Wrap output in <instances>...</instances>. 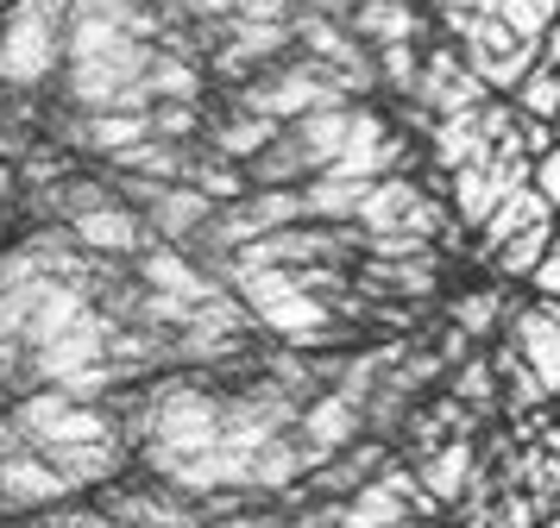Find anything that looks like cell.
<instances>
[{
	"mask_svg": "<svg viewBox=\"0 0 560 528\" xmlns=\"http://www.w3.org/2000/svg\"><path fill=\"white\" fill-rule=\"evenodd\" d=\"M541 221H555V201L541 196L535 183H523L516 196H504V201H498V214L485 221L479 246H485V251H498V246H510L516 233H529V226H541Z\"/></svg>",
	"mask_w": 560,
	"mask_h": 528,
	"instance_id": "cell-21",
	"label": "cell"
},
{
	"mask_svg": "<svg viewBox=\"0 0 560 528\" xmlns=\"http://www.w3.org/2000/svg\"><path fill=\"white\" fill-rule=\"evenodd\" d=\"M189 189H202L208 201H240L246 196V171L233 164V157H221V151H189Z\"/></svg>",
	"mask_w": 560,
	"mask_h": 528,
	"instance_id": "cell-27",
	"label": "cell"
},
{
	"mask_svg": "<svg viewBox=\"0 0 560 528\" xmlns=\"http://www.w3.org/2000/svg\"><path fill=\"white\" fill-rule=\"evenodd\" d=\"M70 0H13L0 13V89H38L63 63Z\"/></svg>",
	"mask_w": 560,
	"mask_h": 528,
	"instance_id": "cell-1",
	"label": "cell"
},
{
	"mask_svg": "<svg viewBox=\"0 0 560 528\" xmlns=\"http://www.w3.org/2000/svg\"><path fill=\"white\" fill-rule=\"evenodd\" d=\"M372 196V176H347V171H322L303 183V214L322 226H347L359 221V208Z\"/></svg>",
	"mask_w": 560,
	"mask_h": 528,
	"instance_id": "cell-15",
	"label": "cell"
},
{
	"mask_svg": "<svg viewBox=\"0 0 560 528\" xmlns=\"http://www.w3.org/2000/svg\"><path fill=\"white\" fill-rule=\"evenodd\" d=\"M290 13H296L290 0H240V7H233V20H265V25L290 20Z\"/></svg>",
	"mask_w": 560,
	"mask_h": 528,
	"instance_id": "cell-37",
	"label": "cell"
},
{
	"mask_svg": "<svg viewBox=\"0 0 560 528\" xmlns=\"http://www.w3.org/2000/svg\"><path fill=\"white\" fill-rule=\"evenodd\" d=\"M7 196H13V171L0 164V208H7Z\"/></svg>",
	"mask_w": 560,
	"mask_h": 528,
	"instance_id": "cell-42",
	"label": "cell"
},
{
	"mask_svg": "<svg viewBox=\"0 0 560 528\" xmlns=\"http://www.w3.org/2000/svg\"><path fill=\"white\" fill-rule=\"evenodd\" d=\"M516 114L523 120H541V126H560V70L535 63L523 75V89H516Z\"/></svg>",
	"mask_w": 560,
	"mask_h": 528,
	"instance_id": "cell-29",
	"label": "cell"
},
{
	"mask_svg": "<svg viewBox=\"0 0 560 528\" xmlns=\"http://www.w3.org/2000/svg\"><path fill=\"white\" fill-rule=\"evenodd\" d=\"M107 340H114V333H107V327L95 321V315H82V321L70 327V333H57L51 347L32 352V377H45V384H70L77 372L102 365V359H107Z\"/></svg>",
	"mask_w": 560,
	"mask_h": 528,
	"instance_id": "cell-8",
	"label": "cell"
},
{
	"mask_svg": "<svg viewBox=\"0 0 560 528\" xmlns=\"http://www.w3.org/2000/svg\"><path fill=\"white\" fill-rule=\"evenodd\" d=\"M479 478V453H472V434H454V441H441V447H429L422 459H416V484L429 491V503L441 509H459V497H466V484Z\"/></svg>",
	"mask_w": 560,
	"mask_h": 528,
	"instance_id": "cell-9",
	"label": "cell"
},
{
	"mask_svg": "<svg viewBox=\"0 0 560 528\" xmlns=\"http://www.w3.org/2000/svg\"><path fill=\"white\" fill-rule=\"evenodd\" d=\"M145 82H152V101H196V95H202L196 63H189V57H171V50H158V57H152Z\"/></svg>",
	"mask_w": 560,
	"mask_h": 528,
	"instance_id": "cell-30",
	"label": "cell"
},
{
	"mask_svg": "<svg viewBox=\"0 0 560 528\" xmlns=\"http://www.w3.org/2000/svg\"><path fill=\"white\" fill-rule=\"evenodd\" d=\"M472 13H491V20H504L523 45L541 57V38H548V25L560 20V0H472Z\"/></svg>",
	"mask_w": 560,
	"mask_h": 528,
	"instance_id": "cell-23",
	"label": "cell"
},
{
	"mask_svg": "<svg viewBox=\"0 0 560 528\" xmlns=\"http://www.w3.org/2000/svg\"><path fill=\"white\" fill-rule=\"evenodd\" d=\"M535 290H541V296H555L560 302V246L548 251V258H541V265H535V277H529Z\"/></svg>",
	"mask_w": 560,
	"mask_h": 528,
	"instance_id": "cell-38",
	"label": "cell"
},
{
	"mask_svg": "<svg viewBox=\"0 0 560 528\" xmlns=\"http://www.w3.org/2000/svg\"><path fill=\"white\" fill-rule=\"evenodd\" d=\"M214 208L221 201H208L202 189H189V183H164L145 208V226H152L158 239H196L208 221H214Z\"/></svg>",
	"mask_w": 560,
	"mask_h": 528,
	"instance_id": "cell-14",
	"label": "cell"
},
{
	"mask_svg": "<svg viewBox=\"0 0 560 528\" xmlns=\"http://www.w3.org/2000/svg\"><path fill=\"white\" fill-rule=\"evenodd\" d=\"M89 315V290H77L70 277H38L32 283V321H26V347H51L57 333Z\"/></svg>",
	"mask_w": 560,
	"mask_h": 528,
	"instance_id": "cell-12",
	"label": "cell"
},
{
	"mask_svg": "<svg viewBox=\"0 0 560 528\" xmlns=\"http://www.w3.org/2000/svg\"><path fill=\"white\" fill-rule=\"evenodd\" d=\"M429 201V189L416 183L409 171H397V176H378L372 183V196H365V208H359V233L365 239H384V233H409V214Z\"/></svg>",
	"mask_w": 560,
	"mask_h": 528,
	"instance_id": "cell-11",
	"label": "cell"
},
{
	"mask_svg": "<svg viewBox=\"0 0 560 528\" xmlns=\"http://www.w3.org/2000/svg\"><path fill=\"white\" fill-rule=\"evenodd\" d=\"M139 139H152V114H89V120L77 126V145L107 151V157H120V151L139 145Z\"/></svg>",
	"mask_w": 560,
	"mask_h": 528,
	"instance_id": "cell-26",
	"label": "cell"
},
{
	"mask_svg": "<svg viewBox=\"0 0 560 528\" xmlns=\"http://www.w3.org/2000/svg\"><path fill=\"white\" fill-rule=\"evenodd\" d=\"M555 246H560V214H555Z\"/></svg>",
	"mask_w": 560,
	"mask_h": 528,
	"instance_id": "cell-43",
	"label": "cell"
},
{
	"mask_svg": "<svg viewBox=\"0 0 560 528\" xmlns=\"http://www.w3.org/2000/svg\"><path fill=\"white\" fill-rule=\"evenodd\" d=\"M535 189L555 201V214H560V132H555V145L535 157Z\"/></svg>",
	"mask_w": 560,
	"mask_h": 528,
	"instance_id": "cell-35",
	"label": "cell"
},
{
	"mask_svg": "<svg viewBox=\"0 0 560 528\" xmlns=\"http://www.w3.org/2000/svg\"><path fill=\"white\" fill-rule=\"evenodd\" d=\"M416 107L422 114H434V120H454V114H479L485 101H491V89H485L479 75L466 70V57H459V45H434L429 57H422V75H416Z\"/></svg>",
	"mask_w": 560,
	"mask_h": 528,
	"instance_id": "cell-5",
	"label": "cell"
},
{
	"mask_svg": "<svg viewBox=\"0 0 560 528\" xmlns=\"http://www.w3.org/2000/svg\"><path fill=\"white\" fill-rule=\"evenodd\" d=\"M459 57H466V70L479 75L491 95H516L523 89V75L541 63L504 20H491V13H472L466 32H459Z\"/></svg>",
	"mask_w": 560,
	"mask_h": 528,
	"instance_id": "cell-3",
	"label": "cell"
},
{
	"mask_svg": "<svg viewBox=\"0 0 560 528\" xmlns=\"http://www.w3.org/2000/svg\"><path fill=\"white\" fill-rule=\"evenodd\" d=\"M491 365H498V390H504V402L516 415H535V409L548 402V384L529 372V359L516 352V340H504V347L491 352Z\"/></svg>",
	"mask_w": 560,
	"mask_h": 528,
	"instance_id": "cell-24",
	"label": "cell"
},
{
	"mask_svg": "<svg viewBox=\"0 0 560 528\" xmlns=\"http://www.w3.org/2000/svg\"><path fill=\"white\" fill-rule=\"evenodd\" d=\"M372 63H378V82H390L397 95H416V75H422L416 45H372Z\"/></svg>",
	"mask_w": 560,
	"mask_h": 528,
	"instance_id": "cell-34",
	"label": "cell"
},
{
	"mask_svg": "<svg viewBox=\"0 0 560 528\" xmlns=\"http://www.w3.org/2000/svg\"><path fill=\"white\" fill-rule=\"evenodd\" d=\"M20 447H26V441H20V427H13L7 415H0V466H7V459H13Z\"/></svg>",
	"mask_w": 560,
	"mask_h": 528,
	"instance_id": "cell-39",
	"label": "cell"
},
{
	"mask_svg": "<svg viewBox=\"0 0 560 528\" xmlns=\"http://www.w3.org/2000/svg\"><path fill=\"white\" fill-rule=\"evenodd\" d=\"M38 453L63 472L70 491H89V484H102V478H114L120 466H127V453H120L114 434H107V441H82V447H38Z\"/></svg>",
	"mask_w": 560,
	"mask_h": 528,
	"instance_id": "cell-17",
	"label": "cell"
},
{
	"mask_svg": "<svg viewBox=\"0 0 560 528\" xmlns=\"http://www.w3.org/2000/svg\"><path fill=\"white\" fill-rule=\"evenodd\" d=\"M63 497H77V491L63 484V472L38 447H20L0 466V509H45V503H63Z\"/></svg>",
	"mask_w": 560,
	"mask_h": 528,
	"instance_id": "cell-7",
	"label": "cell"
},
{
	"mask_svg": "<svg viewBox=\"0 0 560 528\" xmlns=\"http://www.w3.org/2000/svg\"><path fill=\"white\" fill-rule=\"evenodd\" d=\"M13 352H20V340H0V372H13Z\"/></svg>",
	"mask_w": 560,
	"mask_h": 528,
	"instance_id": "cell-41",
	"label": "cell"
},
{
	"mask_svg": "<svg viewBox=\"0 0 560 528\" xmlns=\"http://www.w3.org/2000/svg\"><path fill=\"white\" fill-rule=\"evenodd\" d=\"M139 283H145V290H158V296L196 302V308L221 296V283H214V277H202V271H196V258H183V251H171V246L139 251Z\"/></svg>",
	"mask_w": 560,
	"mask_h": 528,
	"instance_id": "cell-13",
	"label": "cell"
},
{
	"mask_svg": "<svg viewBox=\"0 0 560 528\" xmlns=\"http://www.w3.org/2000/svg\"><path fill=\"white\" fill-rule=\"evenodd\" d=\"M70 239H77L89 258H132V251L145 246V214H132L127 201H107L95 214L70 221Z\"/></svg>",
	"mask_w": 560,
	"mask_h": 528,
	"instance_id": "cell-10",
	"label": "cell"
},
{
	"mask_svg": "<svg viewBox=\"0 0 560 528\" xmlns=\"http://www.w3.org/2000/svg\"><path fill=\"white\" fill-rule=\"evenodd\" d=\"M7 422L20 427V441L32 447H82V441H107V415L82 409L70 390H32Z\"/></svg>",
	"mask_w": 560,
	"mask_h": 528,
	"instance_id": "cell-4",
	"label": "cell"
},
{
	"mask_svg": "<svg viewBox=\"0 0 560 528\" xmlns=\"http://www.w3.org/2000/svg\"><path fill=\"white\" fill-rule=\"evenodd\" d=\"M384 466H390L384 441H359V447H347L340 459H328L322 472H308V478H315V491H328L334 503H347L353 491H365V484H372V478H378Z\"/></svg>",
	"mask_w": 560,
	"mask_h": 528,
	"instance_id": "cell-18",
	"label": "cell"
},
{
	"mask_svg": "<svg viewBox=\"0 0 560 528\" xmlns=\"http://www.w3.org/2000/svg\"><path fill=\"white\" fill-rule=\"evenodd\" d=\"M303 472H315V466H308L303 434L290 427V434H271V441H265V447L253 453V472H246V491H283V484H296Z\"/></svg>",
	"mask_w": 560,
	"mask_h": 528,
	"instance_id": "cell-19",
	"label": "cell"
},
{
	"mask_svg": "<svg viewBox=\"0 0 560 528\" xmlns=\"http://www.w3.org/2000/svg\"><path fill=\"white\" fill-rule=\"evenodd\" d=\"M541 63H548V70H560V20L548 25V38H541Z\"/></svg>",
	"mask_w": 560,
	"mask_h": 528,
	"instance_id": "cell-40",
	"label": "cell"
},
{
	"mask_svg": "<svg viewBox=\"0 0 560 528\" xmlns=\"http://www.w3.org/2000/svg\"><path fill=\"white\" fill-rule=\"evenodd\" d=\"M278 132H283L278 120H258V114H240V107H233L228 120H214V151H221V157H233V164L246 171V164H253L258 151L278 139Z\"/></svg>",
	"mask_w": 560,
	"mask_h": 528,
	"instance_id": "cell-25",
	"label": "cell"
},
{
	"mask_svg": "<svg viewBox=\"0 0 560 528\" xmlns=\"http://www.w3.org/2000/svg\"><path fill=\"white\" fill-rule=\"evenodd\" d=\"M365 427V415H359L347 397H308L303 402V415H296V434H303V447H308V466L322 472L328 459H340V453L353 447V434Z\"/></svg>",
	"mask_w": 560,
	"mask_h": 528,
	"instance_id": "cell-6",
	"label": "cell"
},
{
	"mask_svg": "<svg viewBox=\"0 0 560 528\" xmlns=\"http://www.w3.org/2000/svg\"><path fill=\"white\" fill-rule=\"evenodd\" d=\"M233 7H240V0H177V13H183V20H196V25L233 20Z\"/></svg>",
	"mask_w": 560,
	"mask_h": 528,
	"instance_id": "cell-36",
	"label": "cell"
},
{
	"mask_svg": "<svg viewBox=\"0 0 560 528\" xmlns=\"http://www.w3.org/2000/svg\"><path fill=\"white\" fill-rule=\"evenodd\" d=\"M189 132H202V101H158L152 107V139L183 145Z\"/></svg>",
	"mask_w": 560,
	"mask_h": 528,
	"instance_id": "cell-33",
	"label": "cell"
},
{
	"mask_svg": "<svg viewBox=\"0 0 560 528\" xmlns=\"http://www.w3.org/2000/svg\"><path fill=\"white\" fill-rule=\"evenodd\" d=\"M447 397L454 402H466V409H491V402H504V390H498V365L485 359V352H472V359H459V372H454V384H447Z\"/></svg>",
	"mask_w": 560,
	"mask_h": 528,
	"instance_id": "cell-28",
	"label": "cell"
},
{
	"mask_svg": "<svg viewBox=\"0 0 560 528\" xmlns=\"http://www.w3.org/2000/svg\"><path fill=\"white\" fill-rule=\"evenodd\" d=\"M447 321L466 333V340H479V333H491V327L504 321V308H498V290H472V296H459L454 308H447Z\"/></svg>",
	"mask_w": 560,
	"mask_h": 528,
	"instance_id": "cell-32",
	"label": "cell"
},
{
	"mask_svg": "<svg viewBox=\"0 0 560 528\" xmlns=\"http://www.w3.org/2000/svg\"><path fill=\"white\" fill-rule=\"evenodd\" d=\"M548 251H555V221L516 233V239H510V246H498L491 258H498V271H504V277H535V265H541Z\"/></svg>",
	"mask_w": 560,
	"mask_h": 528,
	"instance_id": "cell-31",
	"label": "cell"
},
{
	"mask_svg": "<svg viewBox=\"0 0 560 528\" xmlns=\"http://www.w3.org/2000/svg\"><path fill=\"white\" fill-rule=\"evenodd\" d=\"M353 38H365V45H416L422 38V13L409 0H359Z\"/></svg>",
	"mask_w": 560,
	"mask_h": 528,
	"instance_id": "cell-20",
	"label": "cell"
},
{
	"mask_svg": "<svg viewBox=\"0 0 560 528\" xmlns=\"http://www.w3.org/2000/svg\"><path fill=\"white\" fill-rule=\"evenodd\" d=\"M510 340L529 359V372L548 384V397H560V327L541 315V308H516L510 315Z\"/></svg>",
	"mask_w": 560,
	"mask_h": 528,
	"instance_id": "cell-16",
	"label": "cell"
},
{
	"mask_svg": "<svg viewBox=\"0 0 560 528\" xmlns=\"http://www.w3.org/2000/svg\"><path fill=\"white\" fill-rule=\"evenodd\" d=\"M429 151H434V171H441V176H459L466 164H485L479 114H454V120H434Z\"/></svg>",
	"mask_w": 560,
	"mask_h": 528,
	"instance_id": "cell-22",
	"label": "cell"
},
{
	"mask_svg": "<svg viewBox=\"0 0 560 528\" xmlns=\"http://www.w3.org/2000/svg\"><path fill=\"white\" fill-rule=\"evenodd\" d=\"M233 296L246 302V315L258 327H271L283 340H296V347H315V340H328L334 333V302L328 296H308L303 277L296 271H258L246 283H233Z\"/></svg>",
	"mask_w": 560,
	"mask_h": 528,
	"instance_id": "cell-2",
	"label": "cell"
}]
</instances>
